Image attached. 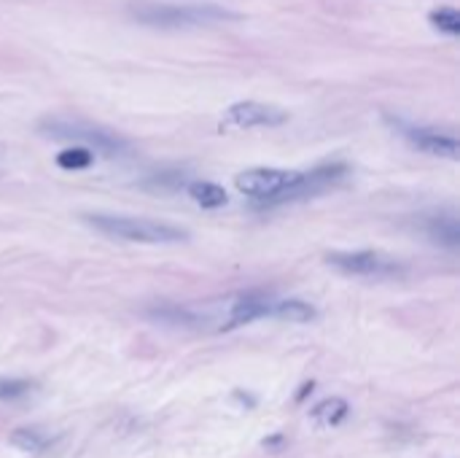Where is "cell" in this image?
<instances>
[{"label":"cell","instance_id":"obj_1","mask_svg":"<svg viewBox=\"0 0 460 458\" xmlns=\"http://www.w3.org/2000/svg\"><path fill=\"white\" fill-rule=\"evenodd\" d=\"M127 13L148 27H205L218 22H234L237 13L216 5V3H156V0H135L127 5Z\"/></svg>","mask_w":460,"mask_h":458},{"label":"cell","instance_id":"obj_2","mask_svg":"<svg viewBox=\"0 0 460 458\" xmlns=\"http://www.w3.org/2000/svg\"><path fill=\"white\" fill-rule=\"evenodd\" d=\"M89 227H94L105 238H116L124 243H143V246H164V243H183L189 232L172 224L135 219V216H113V213H89L84 216Z\"/></svg>","mask_w":460,"mask_h":458},{"label":"cell","instance_id":"obj_3","mask_svg":"<svg viewBox=\"0 0 460 458\" xmlns=\"http://www.w3.org/2000/svg\"><path fill=\"white\" fill-rule=\"evenodd\" d=\"M43 135L49 138H59V140H73L78 146H86L89 151H97V154H124L129 148V143L124 138H119L116 132H108L102 127H94V124H86V121H78V119H59V116H51V119H43L40 127H38Z\"/></svg>","mask_w":460,"mask_h":458},{"label":"cell","instance_id":"obj_4","mask_svg":"<svg viewBox=\"0 0 460 458\" xmlns=\"http://www.w3.org/2000/svg\"><path fill=\"white\" fill-rule=\"evenodd\" d=\"M302 173L296 170H278V167H251L234 178L237 189L248 197L264 202H288L299 184Z\"/></svg>","mask_w":460,"mask_h":458},{"label":"cell","instance_id":"obj_5","mask_svg":"<svg viewBox=\"0 0 460 458\" xmlns=\"http://www.w3.org/2000/svg\"><path fill=\"white\" fill-rule=\"evenodd\" d=\"M326 262L334 270L358 278H391L402 273V265L380 251H334L326 256Z\"/></svg>","mask_w":460,"mask_h":458},{"label":"cell","instance_id":"obj_6","mask_svg":"<svg viewBox=\"0 0 460 458\" xmlns=\"http://www.w3.org/2000/svg\"><path fill=\"white\" fill-rule=\"evenodd\" d=\"M288 119L286 111L267 105V103H256V100H245V103H234L226 111V127H237V130H253V127H278Z\"/></svg>","mask_w":460,"mask_h":458},{"label":"cell","instance_id":"obj_7","mask_svg":"<svg viewBox=\"0 0 460 458\" xmlns=\"http://www.w3.org/2000/svg\"><path fill=\"white\" fill-rule=\"evenodd\" d=\"M402 135L420 151L431 154V157H445V159H458V140L450 132L442 130H431V127H410L399 121Z\"/></svg>","mask_w":460,"mask_h":458},{"label":"cell","instance_id":"obj_8","mask_svg":"<svg viewBox=\"0 0 460 458\" xmlns=\"http://www.w3.org/2000/svg\"><path fill=\"white\" fill-rule=\"evenodd\" d=\"M272 300L270 297H261V294H245L240 297L232 308H229V316L226 321L221 324L224 329H234V327H243V324H251L256 319H264V316H272Z\"/></svg>","mask_w":460,"mask_h":458},{"label":"cell","instance_id":"obj_9","mask_svg":"<svg viewBox=\"0 0 460 458\" xmlns=\"http://www.w3.org/2000/svg\"><path fill=\"white\" fill-rule=\"evenodd\" d=\"M426 232L434 243L445 246V248H458L460 246V224L456 213H439V216H431L426 221Z\"/></svg>","mask_w":460,"mask_h":458},{"label":"cell","instance_id":"obj_10","mask_svg":"<svg viewBox=\"0 0 460 458\" xmlns=\"http://www.w3.org/2000/svg\"><path fill=\"white\" fill-rule=\"evenodd\" d=\"M189 197L202 208H224L229 202L226 189H221L218 184H210V181H191L189 184Z\"/></svg>","mask_w":460,"mask_h":458},{"label":"cell","instance_id":"obj_11","mask_svg":"<svg viewBox=\"0 0 460 458\" xmlns=\"http://www.w3.org/2000/svg\"><path fill=\"white\" fill-rule=\"evenodd\" d=\"M272 316L283 319V321H294V324H307L313 321L318 313L310 302H302V300H283V302H275L272 305Z\"/></svg>","mask_w":460,"mask_h":458},{"label":"cell","instance_id":"obj_12","mask_svg":"<svg viewBox=\"0 0 460 458\" xmlns=\"http://www.w3.org/2000/svg\"><path fill=\"white\" fill-rule=\"evenodd\" d=\"M348 413H350V408L345 400H326L313 410V418L323 427H340L348 418Z\"/></svg>","mask_w":460,"mask_h":458},{"label":"cell","instance_id":"obj_13","mask_svg":"<svg viewBox=\"0 0 460 458\" xmlns=\"http://www.w3.org/2000/svg\"><path fill=\"white\" fill-rule=\"evenodd\" d=\"M8 443H11L13 448L24 451V454H40V451L49 448V440H43L38 432H30V429H16V432H11V435H8Z\"/></svg>","mask_w":460,"mask_h":458},{"label":"cell","instance_id":"obj_14","mask_svg":"<svg viewBox=\"0 0 460 458\" xmlns=\"http://www.w3.org/2000/svg\"><path fill=\"white\" fill-rule=\"evenodd\" d=\"M94 162V154L86 148V146H75V148H65L59 157H57V165L65 167V170H84Z\"/></svg>","mask_w":460,"mask_h":458},{"label":"cell","instance_id":"obj_15","mask_svg":"<svg viewBox=\"0 0 460 458\" xmlns=\"http://www.w3.org/2000/svg\"><path fill=\"white\" fill-rule=\"evenodd\" d=\"M429 19L437 30H442L447 35H460V13L456 8H437V11H431Z\"/></svg>","mask_w":460,"mask_h":458},{"label":"cell","instance_id":"obj_16","mask_svg":"<svg viewBox=\"0 0 460 458\" xmlns=\"http://www.w3.org/2000/svg\"><path fill=\"white\" fill-rule=\"evenodd\" d=\"M30 389H32V383H30V381H19V378H0V402L22 400Z\"/></svg>","mask_w":460,"mask_h":458},{"label":"cell","instance_id":"obj_17","mask_svg":"<svg viewBox=\"0 0 460 458\" xmlns=\"http://www.w3.org/2000/svg\"><path fill=\"white\" fill-rule=\"evenodd\" d=\"M283 445H286V437H283V435H275V437H267V440H264V448H267V451H280Z\"/></svg>","mask_w":460,"mask_h":458}]
</instances>
